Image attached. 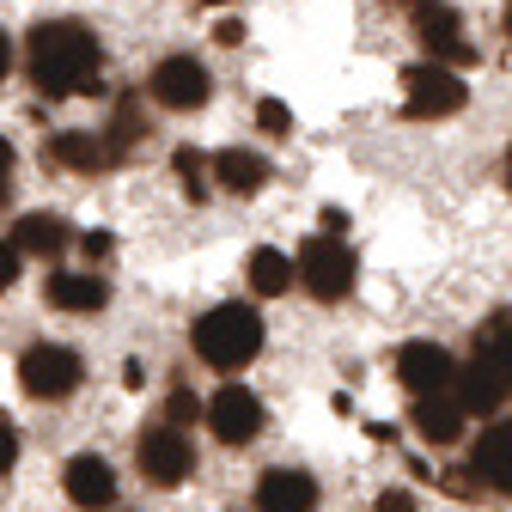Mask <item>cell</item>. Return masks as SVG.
Returning a JSON list of instances; mask_svg holds the SVG:
<instances>
[{
    "label": "cell",
    "mask_w": 512,
    "mask_h": 512,
    "mask_svg": "<svg viewBox=\"0 0 512 512\" xmlns=\"http://www.w3.org/2000/svg\"><path fill=\"white\" fill-rule=\"evenodd\" d=\"M49 305L55 311H98L104 305V281L98 275H49Z\"/></svg>",
    "instance_id": "19"
},
{
    "label": "cell",
    "mask_w": 512,
    "mask_h": 512,
    "mask_svg": "<svg viewBox=\"0 0 512 512\" xmlns=\"http://www.w3.org/2000/svg\"><path fill=\"white\" fill-rule=\"evenodd\" d=\"M464 415H470V409H464L452 391H439V397H415V415H409V421H415V433L433 439V445H458V439H464Z\"/></svg>",
    "instance_id": "14"
},
{
    "label": "cell",
    "mask_w": 512,
    "mask_h": 512,
    "mask_svg": "<svg viewBox=\"0 0 512 512\" xmlns=\"http://www.w3.org/2000/svg\"><path fill=\"white\" fill-rule=\"evenodd\" d=\"M403 7H409V13H421V7H433V0H403Z\"/></svg>",
    "instance_id": "31"
},
{
    "label": "cell",
    "mask_w": 512,
    "mask_h": 512,
    "mask_svg": "<svg viewBox=\"0 0 512 512\" xmlns=\"http://www.w3.org/2000/svg\"><path fill=\"white\" fill-rule=\"evenodd\" d=\"M13 244L31 250V256H61V250L74 244V232H68V220H55V214H25Z\"/></svg>",
    "instance_id": "17"
},
{
    "label": "cell",
    "mask_w": 512,
    "mask_h": 512,
    "mask_svg": "<svg viewBox=\"0 0 512 512\" xmlns=\"http://www.w3.org/2000/svg\"><path fill=\"white\" fill-rule=\"evenodd\" d=\"M256 122H263V135H275V141L293 135V110H287L281 98H263V104H256Z\"/></svg>",
    "instance_id": "24"
},
{
    "label": "cell",
    "mask_w": 512,
    "mask_h": 512,
    "mask_svg": "<svg viewBox=\"0 0 512 512\" xmlns=\"http://www.w3.org/2000/svg\"><path fill=\"white\" fill-rule=\"evenodd\" d=\"M208 92H214V80H208V68H202L196 55H165L159 68H153V98L165 110H202Z\"/></svg>",
    "instance_id": "8"
},
{
    "label": "cell",
    "mask_w": 512,
    "mask_h": 512,
    "mask_svg": "<svg viewBox=\"0 0 512 512\" xmlns=\"http://www.w3.org/2000/svg\"><path fill=\"white\" fill-rule=\"evenodd\" d=\"M506 31H512V13H506Z\"/></svg>",
    "instance_id": "34"
},
{
    "label": "cell",
    "mask_w": 512,
    "mask_h": 512,
    "mask_svg": "<svg viewBox=\"0 0 512 512\" xmlns=\"http://www.w3.org/2000/svg\"><path fill=\"white\" fill-rule=\"evenodd\" d=\"M293 281H299V263H287L281 250H269V244H263V250H250V287L263 293V299L287 293Z\"/></svg>",
    "instance_id": "18"
},
{
    "label": "cell",
    "mask_w": 512,
    "mask_h": 512,
    "mask_svg": "<svg viewBox=\"0 0 512 512\" xmlns=\"http://www.w3.org/2000/svg\"><path fill=\"white\" fill-rule=\"evenodd\" d=\"M141 135H147V128H141V116H135V98H122V104H116V122H110V135H104V141H110V153H116V159H128V147H135Z\"/></svg>",
    "instance_id": "23"
},
{
    "label": "cell",
    "mask_w": 512,
    "mask_h": 512,
    "mask_svg": "<svg viewBox=\"0 0 512 512\" xmlns=\"http://www.w3.org/2000/svg\"><path fill=\"white\" fill-rule=\"evenodd\" d=\"M196 415H202V409H196V397H189V391L171 397V421H196Z\"/></svg>",
    "instance_id": "29"
},
{
    "label": "cell",
    "mask_w": 512,
    "mask_h": 512,
    "mask_svg": "<svg viewBox=\"0 0 512 512\" xmlns=\"http://www.w3.org/2000/svg\"><path fill=\"white\" fill-rule=\"evenodd\" d=\"M19 384H25L31 397H43V403L68 397V391H80V354L43 342V348H31V354L19 360Z\"/></svg>",
    "instance_id": "6"
},
{
    "label": "cell",
    "mask_w": 512,
    "mask_h": 512,
    "mask_svg": "<svg viewBox=\"0 0 512 512\" xmlns=\"http://www.w3.org/2000/svg\"><path fill=\"white\" fill-rule=\"evenodd\" d=\"M171 171L183 177L189 202H202V196H208V171H214V165H208V159H202L196 147H177V153H171Z\"/></svg>",
    "instance_id": "22"
},
{
    "label": "cell",
    "mask_w": 512,
    "mask_h": 512,
    "mask_svg": "<svg viewBox=\"0 0 512 512\" xmlns=\"http://www.w3.org/2000/svg\"><path fill=\"white\" fill-rule=\"evenodd\" d=\"M135 458H141V476H147L153 488H177L189 470H196V452H189V433H183L177 421L153 427V433L135 445Z\"/></svg>",
    "instance_id": "5"
},
{
    "label": "cell",
    "mask_w": 512,
    "mask_h": 512,
    "mask_svg": "<svg viewBox=\"0 0 512 512\" xmlns=\"http://www.w3.org/2000/svg\"><path fill=\"white\" fill-rule=\"evenodd\" d=\"M7 196H13V147L0 141V208H7Z\"/></svg>",
    "instance_id": "27"
},
{
    "label": "cell",
    "mask_w": 512,
    "mask_h": 512,
    "mask_svg": "<svg viewBox=\"0 0 512 512\" xmlns=\"http://www.w3.org/2000/svg\"><path fill=\"white\" fill-rule=\"evenodd\" d=\"M397 378L409 384V397H439V391H452L458 366H452V354H445L439 342H409L397 354Z\"/></svg>",
    "instance_id": "9"
},
{
    "label": "cell",
    "mask_w": 512,
    "mask_h": 512,
    "mask_svg": "<svg viewBox=\"0 0 512 512\" xmlns=\"http://www.w3.org/2000/svg\"><path fill=\"white\" fill-rule=\"evenodd\" d=\"M256 506L263 512H311L317 506V482L305 470H269L256 482Z\"/></svg>",
    "instance_id": "15"
},
{
    "label": "cell",
    "mask_w": 512,
    "mask_h": 512,
    "mask_svg": "<svg viewBox=\"0 0 512 512\" xmlns=\"http://www.w3.org/2000/svg\"><path fill=\"white\" fill-rule=\"evenodd\" d=\"M372 512H415V500L403 494V488H391V494H378V506Z\"/></svg>",
    "instance_id": "28"
},
{
    "label": "cell",
    "mask_w": 512,
    "mask_h": 512,
    "mask_svg": "<svg viewBox=\"0 0 512 512\" xmlns=\"http://www.w3.org/2000/svg\"><path fill=\"white\" fill-rule=\"evenodd\" d=\"M19 464V433H13V421L7 415H0V476H7Z\"/></svg>",
    "instance_id": "25"
},
{
    "label": "cell",
    "mask_w": 512,
    "mask_h": 512,
    "mask_svg": "<svg viewBox=\"0 0 512 512\" xmlns=\"http://www.w3.org/2000/svg\"><path fill=\"white\" fill-rule=\"evenodd\" d=\"M61 488H68V500H74V506H86V512L116 500V476H110V464H104L98 452L68 458V470H61Z\"/></svg>",
    "instance_id": "12"
},
{
    "label": "cell",
    "mask_w": 512,
    "mask_h": 512,
    "mask_svg": "<svg viewBox=\"0 0 512 512\" xmlns=\"http://www.w3.org/2000/svg\"><path fill=\"white\" fill-rule=\"evenodd\" d=\"M415 19V37H421V49L433 55V61H445V68H470L476 61V43L464 37V19L452 13V7H421V13H409Z\"/></svg>",
    "instance_id": "7"
},
{
    "label": "cell",
    "mask_w": 512,
    "mask_h": 512,
    "mask_svg": "<svg viewBox=\"0 0 512 512\" xmlns=\"http://www.w3.org/2000/svg\"><path fill=\"white\" fill-rule=\"evenodd\" d=\"M7 68H13V43H7V31H0V80H7Z\"/></svg>",
    "instance_id": "30"
},
{
    "label": "cell",
    "mask_w": 512,
    "mask_h": 512,
    "mask_svg": "<svg viewBox=\"0 0 512 512\" xmlns=\"http://www.w3.org/2000/svg\"><path fill=\"white\" fill-rule=\"evenodd\" d=\"M506 177H512V153H506Z\"/></svg>",
    "instance_id": "33"
},
{
    "label": "cell",
    "mask_w": 512,
    "mask_h": 512,
    "mask_svg": "<svg viewBox=\"0 0 512 512\" xmlns=\"http://www.w3.org/2000/svg\"><path fill=\"white\" fill-rule=\"evenodd\" d=\"M208 427H214V439H226V445H250L256 433H263V403H256L244 384H226V391L208 403Z\"/></svg>",
    "instance_id": "10"
},
{
    "label": "cell",
    "mask_w": 512,
    "mask_h": 512,
    "mask_svg": "<svg viewBox=\"0 0 512 512\" xmlns=\"http://www.w3.org/2000/svg\"><path fill=\"white\" fill-rule=\"evenodd\" d=\"M452 397H458L470 415H488V409H500V403H506V397H500V384H494V378H488L476 360H470V366H458V378H452Z\"/></svg>",
    "instance_id": "20"
},
{
    "label": "cell",
    "mask_w": 512,
    "mask_h": 512,
    "mask_svg": "<svg viewBox=\"0 0 512 512\" xmlns=\"http://www.w3.org/2000/svg\"><path fill=\"white\" fill-rule=\"evenodd\" d=\"M470 360L500 384V397H512V311H494L488 324L476 330V354Z\"/></svg>",
    "instance_id": "11"
},
{
    "label": "cell",
    "mask_w": 512,
    "mask_h": 512,
    "mask_svg": "<svg viewBox=\"0 0 512 512\" xmlns=\"http://www.w3.org/2000/svg\"><path fill=\"white\" fill-rule=\"evenodd\" d=\"M202 7H226V0H202Z\"/></svg>",
    "instance_id": "32"
},
{
    "label": "cell",
    "mask_w": 512,
    "mask_h": 512,
    "mask_svg": "<svg viewBox=\"0 0 512 512\" xmlns=\"http://www.w3.org/2000/svg\"><path fill=\"white\" fill-rule=\"evenodd\" d=\"M464 80L458 68H445V61H415V68H403V110L415 122H433V116H458L464 110Z\"/></svg>",
    "instance_id": "4"
},
{
    "label": "cell",
    "mask_w": 512,
    "mask_h": 512,
    "mask_svg": "<svg viewBox=\"0 0 512 512\" xmlns=\"http://www.w3.org/2000/svg\"><path fill=\"white\" fill-rule=\"evenodd\" d=\"M470 470H476L494 494H512V421H494V427L476 439Z\"/></svg>",
    "instance_id": "13"
},
{
    "label": "cell",
    "mask_w": 512,
    "mask_h": 512,
    "mask_svg": "<svg viewBox=\"0 0 512 512\" xmlns=\"http://www.w3.org/2000/svg\"><path fill=\"white\" fill-rule=\"evenodd\" d=\"M293 263H299V281H305V293H311V299L336 305V299H348V293H354V250H348L336 232L305 238V250L293 256Z\"/></svg>",
    "instance_id": "3"
},
{
    "label": "cell",
    "mask_w": 512,
    "mask_h": 512,
    "mask_svg": "<svg viewBox=\"0 0 512 512\" xmlns=\"http://www.w3.org/2000/svg\"><path fill=\"white\" fill-rule=\"evenodd\" d=\"M49 153H55L61 165H74V171H104V165H116L110 141H98V135H55Z\"/></svg>",
    "instance_id": "21"
},
{
    "label": "cell",
    "mask_w": 512,
    "mask_h": 512,
    "mask_svg": "<svg viewBox=\"0 0 512 512\" xmlns=\"http://www.w3.org/2000/svg\"><path fill=\"white\" fill-rule=\"evenodd\" d=\"M31 80L43 98H80V92H98V74H104V49L98 37L80 25V19H49L31 31Z\"/></svg>",
    "instance_id": "1"
},
{
    "label": "cell",
    "mask_w": 512,
    "mask_h": 512,
    "mask_svg": "<svg viewBox=\"0 0 512 512\" xmlns=\"http://www.w3.org/2000/svg\"><path fill=\"white\" fill-rule=\"evenodd\" d=\"M214 177H220V189H226V196H256V189L269 183V165L256 159V153H238V147H226V153L214 159Z\"/></svg>",
    "instance_id": "16"
},
{
    "label": "cell",
    "mask_w": 512,
    "mask_h": 512,
    "mask_svg": "<svg viewBox=\"0 0 512 512\" xmlns=\"http://www.w3.org/2000/svg\"><path fill=\"white\" fill-rule=\"evenodd\" d=\"M256 348H263V317L250 305H214L196 324V354L220 372H238L244 360H256Z\"/></svg>",
    "instance_id": "2"
},
{
    "label": "cell",
    "mask_w": 512,
    "mask_h": 512,
    "mask_svg": "<svg viewBox=\"0 0 512 512\" xmlns=\"http://www.w3.org/2000/svg\"><path fill=\"white\" fill-rule=\"evenodd\" d=\"M19 281V244H0V293Z\"/></svg>",
    "instance_id": "26"
}]
</instances>
